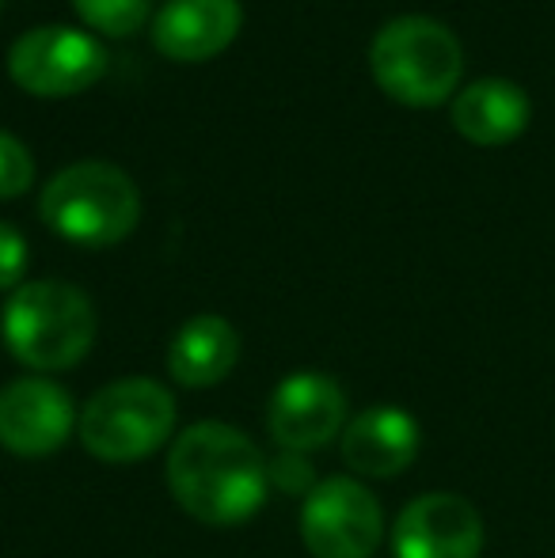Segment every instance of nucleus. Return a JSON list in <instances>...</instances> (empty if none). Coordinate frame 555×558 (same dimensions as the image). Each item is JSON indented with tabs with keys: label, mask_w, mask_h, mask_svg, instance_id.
Returning a JSON list of instances; mask_svg holds the SVG:
<instances>
[{
	"label": "nucleus",
	"mask_w": 555,
	"mask_h": 558,
	"mask_svg": "<svg viewBox=\"0 0 555 558\" xmlns=\"http://www.w3.org/2000/svg\"><path fill=\"white\" fill-rule=\"evenodd\" d=\"M297 529L312 558H373L385 539V509L358 478H319L301 501Z\"/></svg>",
	"instance_id": "423d86ee"
},
{
	"label": "nucleus",
	"mask_w": 555,
	"mask_h": 558,
	"mask_svg": "<svg viewBox=\"0 0 555 558\" xmlns=\"http://www.w3.org/2000/svg\"><path fill=\"white\" fill-rule=\"evenodd\" d=\"M240 335L225 316H194L176 331L168 345V373L183 388H214L237 368Z\"/></svg>",
	"instance_id": "4468645a"
},
{
	"label": "nucleus",
	"mask_w": 555,
	"mask_h": 558,
	"mask_svg": "<svg viewBox=\"0 0 555 558\" xmlns=\"http://www.w3.org/2000/svg\"><path fill=\"white\" fill-rule=\"evenodd\" d=\"M81 426L76 403L58 380L20 376L0 391V445L15 456H50Z\"/></svg>",
	"instance_id": "1a4fd4ad"
},
{
	"label": "nucleus",
	"mask_w": 555,
	"mask_h": 558,
	"mask_svg": "<svg viewBox=\"0 0 555 558\" xmlns=\"http://www.w3.org/2000/svg\"><path fill=\"white\" fill-rule=\"evenodd\" d=\"M81 445L104 463H137L176 434V396L148 376H126L88 399Z\"/></svg>",
	"instance_id": "39448f33"
},
{
	"label": "nucleus",
	"mask_w": 555,
	"mask_h": 558,
	"mask_svg": "<svg viewBox=\"0 0 555 558\" xmlns=\"http://www.w3.org/2000/svg\"><path fill=\"white\" fill-rule=\"evenodd\" d=\"M529 118H533L529 96L514 81H503V76L468 84L453 99V130L480 148H498L518 141L526 133Z\"/></svg>",
	"instance_id": "ddd939ff"
},
{
	"label": "nucleus",
	"mask_w": 555,
	"mask_h": 558,
	"mask_svg": "<svg viewBox=\"0 0 555 558\" xmlns=\"http://www.w3.org/2000/svg\"><path fill=\"white\" fill-rule=\"evenodd\" d=\"M267 426L281 452H316L347 429V391L316 368L289 373L267 403Z\"/></svg>",
	"instance_id": "6e6552de"
},
{
	"label": "nucleus",
	"mask_w": 555,
	"mask_h": 558,
	"mask_svg": "<svg viewBox=\"0 0 555 558\" xmlns=\"http://www.w3.org/2000/svg\"><path fill=\"white\" fill-rule=\"evenodd\" d=\"M267 471H270V486L281 494H304L309 498L312 490H316V471H312V463L304 460L301 452H281L275 456V460L267 463Z\"/></svg>",
	"instance_id": "f3484780"
},
{
	"label": "nucleus",
	"mask_w": 555,
	"mask_h": 558,
	"mask_svg": "<svg viewBox=\"0 0 555 558\" xmlns=\"http://www.w3.org/2000/svg\"><path fill=\"white\" fill-rule=\"evenodd\" d=\"M31 263V247L20 228L0 221V289H20Z\"/></svg>",
	"instance_id": "a211bd4d"
},
{
	"label": "nucleus",
	"mask_w": 555,
	"mask_h": 558,
	"mask_svg": "<svg viewBox=\"0 0 555 558\" xmlns=\"http://www.w3.org/2000/svg\"><path fill=\"white\" fill-rule=\"evenodd\" d=\"M107 73L104 43L76 27H35L20 35L8 50V76L23 92L43 99H65L88 92Z\"/></svg>",
	"instance_id": "0eeeda50"
},
{
	"label": "nucleus",
	"mask_w": 555,
	"mask_h": 558,
	"mask_svg": "<svg viewBox=\"0 0 555 558\" xmlns=\"http://www.w3.org/2000/svg\"><path fill=\"white\" fill-rule=\"evenodd\" d=\"M38 214L61 240L81 247H114L141 221V194L134 179L114 163L81 160L46 183Z\"/></svg>",
	"instance_id": "7ed1b4c3"
},
{
	"label": "nucleus",
	"mask_w": 555,
	"mask_h": 558,
	"mask_svg": "<svg viewBox=\"0 0 555 558\" xmlns=\"http://www.w3.org/2000/svg\"><path fill=\"white\" fill-rule=\"evenodd\" d=\"M31 183H35V160H31L27 145L0 130V202L20 198Z\"/></svg>",
	"instance_id": "dca6fc26"
},
{
	"label": "nucleus",
	"mask_w": 555,
	"mask_h": 558,
	"mask_svg": "<svg viewBox=\"0 0 555 558\" xmlns=\"http://www.w3.org/2000/svg\"><path fill=\"white\" fill-rule=\"evenodd\" d=\"M168 490L198 524L237 529L252 521L267 501V456L252 437L225 422H198L171 441Z\"/></svg>",
	"instance_id": "f257e3e1"
},
{
	"label": "nucleus",
	"mask_w": 555,
	"mask_h": 558,
	"mask_svg": "<svg viewBox=\"0 0 555 558\" xmlns=\"http://www.w3.org/2000/svg\"><path fill=\"white\" fill-rule=\"evenodd\" d=\"M373 81L403 107H437L464 73V50L445 23L430 15H396L370 46Z\"/></svg>",
	"instance_id": "20e7f679"
},
{
	"label": "nucleus",
	"mask_w": 555,
	"mask_h": 558,
	"mask_svg": "<svg viewBox=\"0 0 555 558\" xmlns=\"http://www.w3.org/2000/svg\"><path fill=\"white\" fill-rule=\"evenodd\" d=\"M244 23L240 0H168L153 20V43L168 61H209Z\"/></svg>",
	"instance_id": "9b49d317"
},
{
	"label": "nucleus",
	"mask_w": 555,
	"mask_h": 558,
	"mask_svg": "<svg viewBox=\"0 0 555 558\" xmlns=\"http://www.w3.org/2000/svg\"><path fill=\"white\" fill-rule=\"evenodd\" d=\"M0 4H4V0H0Z\"/></svg>",
	"instance_id": "6ab92c4d"
},
{
	"label": "nucleus",
	"mask_w": 555,
	"mask_h": 558,
	"mask_svg": "<svg viewBox=\"0 0 555 558\" xmlns=\"http://www.w3.org/2000/svg\"><path fill=\"white\" fill-rule=\"evenodd\" d=\"M76 15L88 23L92 31L111 38H126L141 31V23L148 20V4L153 0H73Z\"/></svg>",
	"instance_id": "2eb2a0df"
},
{
	"label": "nucleus",
	"mask_w": 555,
	"mask_h": 558,
	"mask_svg": "<svg viewBox=\"0 0 555 558\" xmlns=\"http://www.w3.org/2000/svg\"><path fill=\"white\" fill-rule=\"evenodd\" d=\"M0 331L20 365L61 373L88 357L96 342V308L69 281H23L4 304Z\"/></svg>",
	"instance_id": "f03ea898"
},
{
	"label": "nucleus",
	"mask_w": 555,
	"mask_h": 558,
	"mask_svg": "<svg viewBox=\"0 0 555 558\" xmlns=\"http://www.w3.org/2000/svg\"><path fill=\"white\" fill-rule=\"evenodd\" d=\"M396 558H480L483 521L460 494H422L393 524Z\"/></svg>",
	"instance_id": "9d476101"
},
{
	"label": "nucleus",
	"mask_w": 555,
	"mask_h": 558,
	"mask_svg": "<svg viewBox=\"0 0 555 558\" xmlns=\"http://www.w3.org/2000/svg\"><path fill=\"white\" fill-rule=\"evenodd\" d=\"M419 422L400 407H370L342 429V460L362 478H393L419 456Z\"/></svg>",
	"instance_id": "f8f14e48"
}]
</instances>
